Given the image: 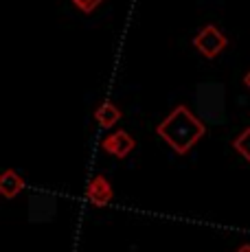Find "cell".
<instances>
[{"instance_id": "277c9868", "label": "cell", "mask_w": 250, "mask_h": 252, "mask_svg": "<svg viewBox=\"0 0 250 252\" xmlns=\"http://www.w3.org/2000/svg\"><path fill=\"white\" fill-rule=\"evenodd\" d=\"M86 195L93 202L94 206H105L110 200H112V187L105 180V176H94L90 180L88 189H86Z\"/></svg>"}, {"instance_id": "ba28073f", "label": "cell", "mask_w": 250, "mask_h": 252, "mask_svg": "<svg viewBox=\"0 0 250 252\" xmlns=\"http://www.w3.org/2000/svg\"><path fill=\"white\" fill-rule=\"evenodd\" d=\"M101 2H103V0H73V4L81 13H93Z\"/></svg>"}, {"instance_id": "5b68a950", "label": "cell", "mask_w": 250, "mask_h": 252, "mask_svg": "<svg viewBox=\"0 0 250 252\" xmlns=\"http://www.w3.org/2000/svg\"><path fill=\"white\" fill-rule=\"evenodd\" d=\"M94 121H97L103 129H110L121 121V110H119L112 101H103V103L94 110Z\"/></svg>"}, {"instance_id": "3957f363", "label": "cell", "mask_w": 250, "mask_h": 252, "mask_svg": "<svg viewBox=\"0 0 250 252\" xmlns=\"http://www.w3.org/2000/svg\"><path fill=\"white\" fill-rule=\"evenodd\" d=\"M103 152H108L110 156H117V158H125L134 147H136V140L129 136L125 129H119V132H112L103 138L101 143Z\"/></svg>"}, {"instance_id": "9c48e42d", "label": "cell", "mask_w": 250, "mask_h": 252, "mask_svg": "<svg viewBox=\"0 0 250 252\" xmlns=\"http://www.w3.org/2000/svg\"><path fill=\"white\" fill-rule=\"evenodd\" d=\"M244 84H246V88L250 90V70L246 72V75H244Z\"/></svg>"}, {"instance_id": "30bf717a", "label": "cell", "mask_w": 250, "mask_h": 252, "mask_svg": "<svg viewBox=\"0 0 250 252\" xmlns=\"http://www.w3.org/2000/svg\"><path fill=\"white\" fill-rule=\"evenodd\" d=\"M237 252H250V244H244V246H239V250Z\"/></svg>"}, {"instance_id": "7a4b0ae2", "label": "cell", "mask_w": 250, "mask_h": 252, "mask_svg": "<svg viewBox=\"0 0 250 252\" xmlns=\"http://www.w3.org/2000/svg\"><path fill=\"white\" fill-rule=\"evenodd\" d=\"M193 46L198 48V53L206 60H215L219 53L228 46V37L219 31L215 24H206L193 35Z\"/></svg>"}, {"instance_id": "6da1fadb", "label": "cell", "mask_w": 250, "mask_h": 252, "mask_svg": "<svg viewBox=\"0 0 250 252\" xmlns=\"http://www.w3.org/2000/svg\"><path fill=\"white\" fill-rule=\"evenodd\" d=\"M156 132L160 134L178 154H187L204 136L206 129H204V123H202L187 105H176V108L165 116V121L156 127Z\"/></svg>"}, {"instance_id": "52a82bcc", "label": "cell", "mask_w": 250, "mask_h": 252, "mask_svg": "<svg viewBox=\"0 0 250 252\" xmlns=\"http://www.w3.org/2000/svg\"><path fill=\"white\" fill-rule=\"evenodd\" d=\"M233 147H235V152H237L239 156L246 158V160L250 162V127H246L237 138L233 140Z\"/></svg>"}, {"instance_id": "8992f818", "label": "cell", "mask_w": 250, "mask_h": 252, "mask_svg": "<svg viewBox=\"0 0 250 252\" xmlns=\"http://www.w3.org/2000/svg\"><path fill=\"white\" fill-rule=\"evenodd\" d=\"M25 189V180H22V176H18V171H13V169H7V171L0 176V193H2L4 197H16L18 193Z\"/></svg>"}]
</instances>
